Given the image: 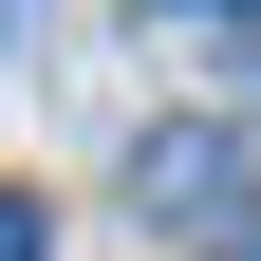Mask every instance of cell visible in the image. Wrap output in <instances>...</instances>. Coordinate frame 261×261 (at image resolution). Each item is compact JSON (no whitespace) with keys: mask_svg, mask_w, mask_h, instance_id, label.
Returning <instances> with one entry per match:
<instances>
[{"mask_svg":"<svg viewBox=\"0 0 261 261\" xmlns=\"http://www.w3.org/2000/svg\"><path fill=\"white\" fill-rule=\"evenodd\" d=\"M130 205L187 224V243H205V224H261L243 205V130H149V149H130Z\"/></svg>","mask_w":261,"mask_h":261,"instance_id":"obj_1","label":"cell"},{"mask_svg":"<svg viewBox=\"0 0 261 261\" xmlns=\"http://www.w3.org/2000/svg\"><path fill=\"white\" fill-rule=\"evenodd\" d=\"M38 243H56V224H38V205H19V187H0V261H38Z\"/></svg>","mask_w":261,"mask_h":261,"instance_id":"obj_2","label":"cell"},{"mask_svg":"<svg viewBox=\"0 0 261 261\" xmlns=\"http://www.w3.org/2000/svg\"><path fill=\"white\" fill-rule=\"evenodd\" d=\"M243 93H261V19H243Z\"/></svg>","mask_w":261,"mask_h":261,"instance_id":"obj_3","label":"cell"},{"mask_svg":"<svg viewBox=\"0 0 261 261\" xmlns=\"http://www.w3.org/2000/svg\"><path fill=\"white\" fill-rule=\"evenodd\" d=\"M205 261H261V224H243V243H205Z\"/></svg>","mask_w":261,"mask_h":261,"instance_id":"obj_4","label":"cell"}]
</instances>
